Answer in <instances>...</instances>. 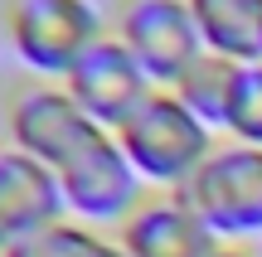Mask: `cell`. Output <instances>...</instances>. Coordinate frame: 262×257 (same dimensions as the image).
<instances>
[{
    "label": "cell",
    "mask_w": 262,
    "mask_h": 257,
    "mask_svg": "<svg viewBox=\"0 0 262 257\" xmlns=\"http://www.w3.org/2000/svg\"><path fill=\"white\" fill-rule=\"evenodd\" d=\"M117 141L150 194H185V184L199 175V165L214 155L224 136L209 131L170 87H156L146 107L117 131Z\"/></svg>",
    "instance_id": "cell-1"
},
{
    "label": "cell",
    "mask_w": 262,
    "mask_h": 257,
    "mask_svg": "<svg viewBox=\"0 0 262 257\" xmlns=\"http://www.w3.org/2000/svg\"><path fill=\"white\" fill-rule=\"evenodd\" d=\"M0 29L25 78L63 83L107 34V10L97 0H0Z\"/></svg>",
    "instance_id": "cell-2"
},
{
    "label": "cell",
    "mask_w": 262,
    "mask_h": 257,
    "mask_svg": "<svg viewBox=\"0 0 262 257\" xmlns=\"http://www.w3.org/2000/svg\"><path fill=\"white\" fill-rule=\"evenodd\" d=\"M54 175H58V190H63L68 219L107 228V233H117L136 214V204L150 194L112 131H93Z\"/></svg>",
    "instance_id": "cell-3"
},
{
    "label": "cell",
    "mask_w": 262,
    "mask_h": 257,
    "mask_svg": "<svg viewBox=\"0 0 262 257\" xmlns=\"http://www.w3.org/2000/svg\"><path fill=\"white\" fill-rule=\"evenodd\" d=\"M107 29L146 68L156 87H175L204 58V39H199L189 0H112Z\"/></svg>",
    "instance_id": "cell-4"
},
{
    "label": "cell",
    "mask_w": 262,
    "mask_h": 257,
    "mask_svg": "<svg viewBox=\"0 0 262 257\" xmlns=\"http://www.w3.org/2000/svg\"><path fill=\"white\" fill-rule=\"evenodd\" d=\"M93 131L97 126L83 116V107L68 97L63 83L19 78V83L5 87V102H0V136L5 141L0 146H10V151L58 170Z\"/></svg>",
    "instance_id": "cell-5"
},
{
    "label": "cell",
    "mask_w": 262,
    "mask_h": 257,
    "mask_svg": "<svg viewBox=\"0 0 262 257\" xmlns=\"http://www.w3.org/2000/svg\"><path fill=\"white\" fill-rule=\"evenodd\" d=\"M185 199L214 228L219 243L262 238V151L243 141H219L214 155L185 184Z\"/></svg>",
    "instance_id": "cell-6"
},
{
    "label": "cell",
    "mask_w": 262,
    "mask_h": 257,
    "mask_svg": "<svg viewBox=\"0 0 262 257\" xmlns=\"http://www.w3.org/2000/svg\"><path fill=\"white\" fill-rule=\"evenodd\" d=\"M63 87H68V97L83 107L88 122H93L97 131H112V136L122 131L131 116L146 107V97L156 92L146 68L112 39V29L73 63V73L63 78Z\"/></svg>",
    "instance_id": "cell-7"
},
{
    "label": "cell",
    "mask_w": 262,
    "mask_h": 257,
    "mask_svg": "<svg viewBox=\"0 0 262 257\" xmlns=\"http://www.w3.org/2000/svg\"><path fill=\"white\" fill-rule=\"evenodd\" d=\"M63 219L68 209H63L58 175L49 165L0 146V257L15 252L19 243L39 238V233H49Z\"/></svg>",
    "instance_id": "cell-8"
},
{
    "label": "cell",
    "mask_w": 262,
    "mask_h": 257,
    "mask_svg": "<svg viewBox=\"0 0 262 257\" xmlns=\"http://www.w3.org/2000/svg\"><path fill=\"white\" fill-rule=\"evenodd\" d=\"M117 243L126 257H214L224 248L185 194H146L117 228Z\"/></svg>",
    "instance_id": "cell-9"
},
{
    "label": "cell",
    "mask_w": 262,
    "mask_h": 257,
    "mask_svg": "<svg viewBox=\"0 0 262 257\" xmlns=\"http://www.w3.org/2000/svg\"><path fill=\"white\" fill-rule=\"evenodd\" d=\"M204 54L228 63H262V0H189Z\"/></svg>",
    "instance_id": "cell-10"
},
{
    "label": "cell",
    "mask_w": 262,
    "mask_h": 257,
    "mask_svg": "<svg viewBox=\"0 0 262 257\" xmlns=\"http://www.w3.org/2000/svg\"><path fill=\"white\" fill-rule=\"evenodd\" d=\"M238 68L243 63H228V58L219 54H204L194 68H189L185 78H180L170 92L180 97V102L189 107V112L199 116V122L209 126V131L224 136V122H228V102H233V83H238Z\"/></svg>",
    "instance_id": "cell-11"
},
{
    "label": "cell",
    "mask_w": 262,
    "mask_h": 257,
    "mask_svg": "<svg viewBox=\"0 0 262 257\" xmlns=\"http://www.w3.org/2000/svg\"><path fill=\"white\" fill-rule=\"evenodd\" d=\"M5 257H126V252H122V243H117V233L93 228V223H78V219H63L49 233L19 243V248L5 252Z\"/></svg>",
    "instance_id": "cell-12"
},
{
    "label": "cell",
    "mask_w": 262,
    "mask_h": 257,
    "mask_svg": "<svg viewBox=\"0 0 262 257\" xmlns=\"http://www.w3.org/2000/svg\"><path fill=\"white\" fill-rule=\"evenodd\" d=\"M224 141H243L262 151V63H243L233 83V102H228Z\"/></svg>",
    "instance_id": "cell-13"
},
{
    "label": "cell",
    "mask_w": 262,
    "mask_h": 257,
    "mask_svg": "<svg viewBox=\"0 0 262 257\" xmlns=\"http://www.w3.org/2000/svg\"><path fill=\"white\" fill-rule=\"evenodd\" d=\"M214 257H257V252H248V248H238V243H224Z\"/></svg>",
    "instance_id": "cell-14"
}]
</instances>
